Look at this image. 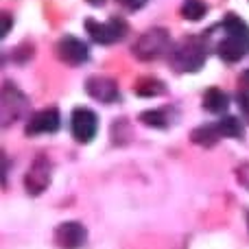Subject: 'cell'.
<instances>
[{
  "label": "cell",
  "mask_w": 249,
  "mask_h": 249,
  "mask_svg": "<svg viewBox=\"0 0 249 249\" xmlns=\"http://www.w3.org/2000/svg\"><path fill=\"white\" fill-rule=\"evenodd\" d=\"M206 61V48L197 37H186L175 46L171 66L177 72H197Z\"/></svg>",
  "instance_id": "cell-1"
},
{
  "label": "cell",
  "mask_w": 249,
  "mask_h": 249,
  "mask_svg": "<svg viewBox=\"0 0 249 249\" xmlns=\"http://www.w3.org/2000/svg\"><path fill=\"white\" fill-rule=\"evenodd\" d=\"M171 46V35L166 29H149L136 39V44L131 46V53L140 61H153L158 57H162Z\"/></svg>",
  "instance_id": "cell-2"
},
{
  "label": "cell",
  "mask_w": 249,
  "mask_h": 249,
  "mask_svg": "<svg viewBox=\"0 0 249 249\" xmlns=\"http://www.w3.org/2000/svg\"><path fill=\"white\" fill-rule=\"evenodd\" d=\"M86 31L96 44H114L127 35V24L118 18H112L107 24H99L96 20H86Z\"/></svg>",
  "instance_id": "cell-3"
},
{
  "label": "cell",
  "mask_w": 249,
  "mask_h": 249,
  "mask_svg": "<svg viewBox=\"0 0 249 249\" xmlns=\"http://www.w3.org/2000/svg\"><path fill=\"white\" fill-rule=\"evenodd\" d=\"M70 127H72L74 140L86 144V142L94 140L96 129H99V118H96V114L92 109L77 107L72 112V118H70Z\"/></svg>",
  "instance_id": "cell-4"
},
{
  "label": "cell",
  "mask_w": 249,
  "mask_h": 249,
  "mask_svg": "<svg viewBox=\"0 0 249 249\" xmlns=\"http://www.w3.org/2000/svg\"><path fill=\"white\" fill-rule=\"evenodd\" d=\"M51 184V162L44 155L33 160L24 175V188L29 195H42Z\"/></svg>",
  "instance_id": "cell-5"
},
{
  "label": "cell",
  "mask_w": 249,
  "mask_h": 249,
  "mask_svg": "<svg viewBox=\"0 0 249 249\" xmlns=\"http://www.w3.org/2000/svg\"><path fill=\"white\" fill-rule=\"evenodd\" d=\"M57 53H59L61 61L70 66H81L90 59V48L86 42H81L79 37H61L57 44Z\"/></svg>",
  "instance_id": "cell-6"
},
{
  "label": "cell",
  "mask_w": 249,
  "mask_h": 249,
  "mask_svg": "<svg viewBox=\"0 0 249 249\" xmlns=\"http://www.w3.org/2000/svg\"><path fill=\"white\" fill-rule=\"evenodd\" d=\"M55 241L59 247L64 249H79L86 245L88 241V232L81 223L77 221H68V223H61L55 232Z\"/></svg>",
  "instance_id": "cell-7"
},
{
  "label": "cell",
  "mask_w": 249,
  "mask_h": 249,
  "mask_svg": "<svg viewBox=\"0 0 249 249\" xmlns=\"http://www.w3.org/2000/svg\"><path fill=\"white\" fill-rule=\"evenodd\" d=\"M59 129V112L55 107H48L37 112L26 123V136H42V133H55Z\"/></svg>",
  "instance_id": "cell-8"
},
{
  "label": "cell",
  "mask_w": 249,
  "mask_h": 249,
  "mask_svg": "<svg viewBox=\"0 0 249 249\" xmlns=\"http://www.w3.org/2000/svg\"><path fill=\"white\" fill-rule=\"evenodd\" d=\"M86 90L92 99L101 101V103H114L118 99V88L112 79L107 77H92L86 81Z\"/></svg>",
  "instance_id": "cell-9"
},
{
  "label": "cell",
  "mask_w": 249,
  "mask_h": 249,
  "mask_svg": "<svg viewBox=\"0 0 249 249\" xmlns=\"http://www.w3.org/2000/svg\"><path fill=\"white\" fill-rule=\"evenodd\" d=\"M216 53H219V57L223 61L236 64V61H241L243 57L249 53V39L247 37H232V35H228V37L219 44Z\"/></svg>",
  "instance_id": "cell-10"
},
{
  "label": "cell",
  "mask_w": 249,
  "mask_h": 249,
  "mask_svg": "<svg viewBox=\"0 0 249 249\" xmlns=\"http://www.w3.org/2000/svg\"><path fill=\"white\" fill-rule=\"evenodd\" d=\"M228 105H230L228 94H225L223 90H219V88H210V90L203 94V107H206L208 112H212V114L225 112Z\"/></svg>",
  "instance_id": "cell-11"
},
{
  "label": "cell",
  "mask_w": 249,
  "mask_h": 249,
  "mask_svg": "<svg viewBox=\"0 0 249 249\" xmlns=\"http://www.w3.org/2000/svg\"><path fill=\"white\" fill-rule=\"evenodd\" d=\"M219 138H221V131H219L216 124H203V127H199V129H195L193 131V140L197 142V144H201V146L216 144Z\"/></svg>",
  "instance_id": "cell-12"
},
{
  "label": "cell",
  "mask_w": 249,
  "mask_h": 249,
  "mask_svg": "<svg viewBox=\"0 0 249 249\" xmlns=\"http://www.w3.org/2000/svg\"><path fill=\"white\" fill-rule=\"evenodd\" d=\"M223 29L228 31V35H232V37H247L249 39V26L236 16V13H230V16L225 18Z\"/></svg>",
  "instance_id": "cell-13"
},
{
  "label": "cell",
  "mask_w": 249,
  "mask_h": 249,
  "mask_svg": "<svg viewBox=\"0 0 249 249\" xmlns=\"http://www.w3.org/2000/svg\"><path fill=\"white\" fill-rule=\"evenodd\" d=\"M206 13H208V7L203 0H186V2L181 4V16L190 22L201 20Z\"/></svg>",
  "instance_id": "cell-14"
},
{
  "label": "cell",
  "mask_w": 249,
  "mask_h": 249,
  "mask_svg": "<svg viewBox=\"0 0 249 249\" xmlns=\"http://www.w3.org/2000/svg\"><path fill=\"white\" fill-rule=\"evenodd\" d=\"M216 127H219L221 136H228V138H238L243 131L241 121H238L236 116H223L219 123H216Z\"/></svg>",
  "instance_id": "cell-15"
},
{
  "label": "cell",
  "mask_w": 249,
  "mask_h": 249,
  "mask_svg": "<svg viewBox=\"0 0 249 249\" xmlns=\"http://www.w3.org/2000/svg\"><path fill=\"white\" fill-rule=\"evenodd\" d=\"M162 90H164V86L160 81H155V79H140L136 86L138 96H155Z\"/></svg>",
  "instance_id": "cell-16"
},
{
  "label": "cell",
  "mask_w": 249,
  "mask_h": 249,
  "mask_svg": "<svg viewBox=\"0 0 249 249\" xmlns=\"http://www.w3.org/2000/svg\"><path fill=\"white\" fill-rule=\"evenodd\" d=\"M140 121L144 124H151V127H166V114L162 109H146L140 116Z\"/></svg>",
  "instance_id": "cell-17"
},
{
  "label": "cell",
  "mask_w": 249,
  "mask_h": 249,
  "mask_svg": "<svg viewBox=\"0 0 249 249\" xmlns=\"http://www.w3.org/2000/svg\"><path fill=\"white\" fill-rule=\"evenodd\" d=\"M118 2H121L123 7H127L129 11H136V9H142V7H144L146 0H118Z\"/></svg>",
  "instance_id": "cell-18"
},
{
  "label": "cell",
  "mask_w": 249,
  "mask_h": 249,
  "mask_svg": "<svg viewBox=\"0 0 249 249\" xmlns=\"http://www.w3.org/2000/svg\"><path fill=\"white\" fill-rule=\"evenodd\" d=\"M9 31H11V16L2 13V31H0V37H7Z\"/></svg>",
  "instance_id": "cell-19"
},
{
  "label": "cell",
  "mask_w": 249,
  "mask_h": 249,
  "mask_svg": "<svg viewBox=\"0 0 249 249\" xmlns=\"http://www.w3.org/2000/svg\"><path fill=\"white\" fill-rule=\"evenodd\" d=\"M241 179H243V184H245L247 188H249V164L241 168Z\"/></svg>",
  "instance_id": "cell-20"
},
{
  "label": "cell",
  "mask_w": 249,
  "mask_h": 249,
  "mask_svg": "<svg viewBox=\"0 0 249 249\" xmlns=\"http://www.w3.org/2000/svg\"><path fill=\"white\" fill-rule=\"evenodd\" d=\"M243 77H245V81L249 83V72H245V74H243Z\"/></svg>",
  "instance_id": "cell-21"
},
{
  "label": "cell",
  "mask_w": 249,
  "mask_h": 249,
  "mask_svg": "<svg viewBox=\"0 0 249 249\" xmlns=\"http://www.w3.org/2000/svg\"><path fill=\"white\" fill-rule=\"evenodd\" d=\"M92 2H94V4H99V2H101V0H92Z\"/></svg>",
  "instance_id": "cell-22"
},
{
  "label": "cell",
  "mask_w": 249,
  "mask_h": 249,
  "mask_svg": "<svg viewBox=\"0 0 249 249\" xmlns=\"http://www.w3.org/2000/svg\"><path fill=\"white\" fill-rule=\"evenodd\" d=\"M247 223H249V216H247Z\"/></svg>",
  "instance_id": "cell-23"
}]
</instances>
